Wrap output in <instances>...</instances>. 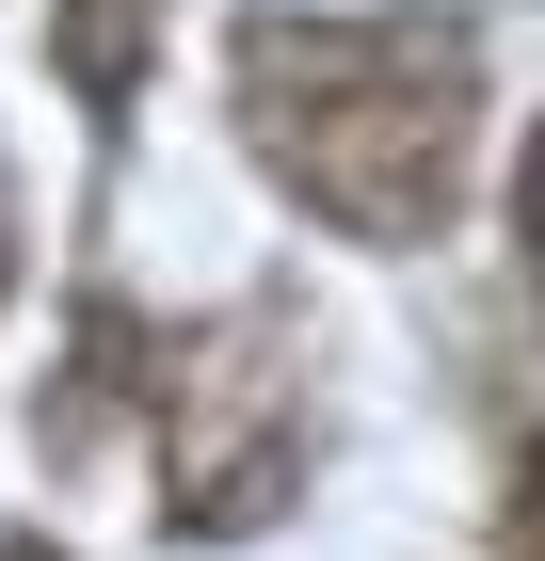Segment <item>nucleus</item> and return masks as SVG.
<instances>
[{
  "instance_id": "obj_1",
  "label": "nucleus",
  "mask_w": 545,
  "mask_h": 561,
  "mask_svg": "<svg viewBox=\"0 0 545 561\" xmlns=\"http://www.w3.org/2000/svg\"><path fill=\"white\" fill-rule=\"evenodd\" d=\"M241 113L321 225L433 241L465 193V33L450 16H241Z\"/></svg>"
},
{
  "instance_id": "obj_2",
  "label": "nucleus",
  "mask_w": 545,
  "mask_h": 561,
  "mask_svg": "<svg viewBox=\"0 0 545 561\" xmlns=\"http://www.w3.org/2000/svg\"><path fill=\"white\" fill-rule=\"evenodd\" d=\"M48 65H65L81 113H128V96H145V0H65V16H48Z\"/></svg>"
},
{
  "instance_id": "obj_3",
  "label": "nucleus",
  "mask_w": 545,
  "mask_h": 561,
  "mask_svg": "<svg viewBox=\"0 0 545 561\" xmlns=\"http://www.w3.org/2000/svg\"><path fill=\"white\" fill-rule=\"evenodd\" d=\"M513 561H545V433H530V466H513Z\"/></svg>"
},
{
  "instance_id": "obj_4",
  "label": "nucleus",
  "mask_w": 545,
  "mask_h": 561,
  "mask_svg": "<svg viewBox=\"0 0 545 561\" xmlns=\"http://www.w3.org/2000/svg\"><path fill=\"white\" fill-rule=\"evenodd\" d=\"M513 225H530V289H545V145H530V176H513Z\"/></svg>"
},
{
  "instance_id": "obj_5",
  "label": "nucleus",
  "mask_w": 545,
  "mask_h": 561,
  "mask_svg": "<svg viewBox=\"0 0 545 561\" xmlns=\"http://www.w3.org/2000/svg\"><path fill=\"white\" fill-rule=\"evenodd\" d=\"M0 289H16V193H0Z\"/></svg>"
},
{
  "instance_id": "obj_6",
  "label": "nucleus",
  "mask_w": 545,
  "mask_h": 561,
  "mask_svg": "<svg viewBox=\"0 0 545 561\" xmlns=\"http://www.w3.org/2000/svg\"><path fill=\"white\" fill-rule=\"evenodd\" d=\"M0 561H65V546H48V529H16V546H0Z\"/></svg>"
}]
</instances>
